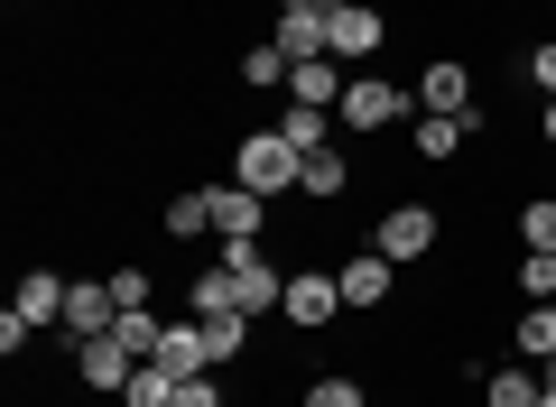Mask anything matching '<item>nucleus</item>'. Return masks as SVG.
<instances>
[{"instance_id":"1","label":"nucleus","mask_w":556,"mask_h":407,"mask_svg":"<svg viewBox=\"0 0 556 407\" xmlns=\"http://www.w3.org/2000/svg\"><path fill=\"white\" fill-rule=\"evenodd\" d=\"M298 167H306V149L288 130H241V149H232V186H251V194H298Z\"/></svg>"},{"instance_id":"2","label":"nucleus","mask_w":556,"mask_h":407,"mask_svg":"<svg viewBox=\"0 0 556 407\" xmlns=\"http://www.w3.org/2000/svg\"><path fill=\"white\" fill-rule=\"evenodd\" d=\"M223 269H232V306L251 315H278V296H288V269H278V259H260L251 241H223Z\"/></svg>"},{"instance_id":"3","label":"nucleus","mask_w":556,"mask_h":407,"mask_svg":"<svg viewBox=\"0 0 556 407\" xmlns=\"http://www.w3.org/2000/svg\"><path fill=\"white\" fill-rule=\"evenodd\" d=\"M437 241H445L437 204H380V222H371V251L380 259H427Z\"/></svg>"},{"instance_id":"4","label":"nucleus","mask_w":556,"mask_h":407,"mask_svg":"<svg viewBox=\"0 0 556 407\" xmlns=\"http://www.w3.org/2000/svg\"><path fill=\"white\" fill-rule=\"evenodd\" d=\"M278 315L298 333H325L343 315V288H334V269H288V296H278Z\"/></svg>"},{"instance_id":"5","label":"nucleus","mask_w":556,"mask_h":407,"mask_svg":"<svg viewBox=\"0 0 556 407\" xmlns=\"http://www.w3.org/2000/svg\"><path fill=\"white\" fill-rule=\"evenodd\" d=\"M408 102L417 93H408V84H390V75H353V84H343V120H353V130H390Z\"/></svg>"},{"instance_id":"6","label":"nucleus","mask_w":556,"mask_h":407,"mask_svg":"<svg viewBox=\"0 0 556 407\" xmlns=\"http://www.w3.org/2000/svg\"><path fill=\"white\" fill-rule=\"evenodd\" d=\"M417 112H473V65L464 56H427L417 65Z\"/></svg>"},{"instance_id":"7","label":"nucleus","mask_w":556,"mask_h":407,"mask_svg":"<svg viewBox=\"0 0 556 407\" xmlns=\"http://www.w3.org/2000/svg\"><path fill=\"white\" fill-rule=\"evenodd\" d=\"M325 38H334V56H371V47H390V20H380L371 0H334L325 10Z\"/></svg>"},{"instance_id":"8","label":"nucleus","mask_w":556,"mask_h":407,"mask_svg":"<svg viewBox=\"0 0 556 407\" xmlns=\"http://www.w3.org/2000/svg\"><path fill=\"white\" fill-rule=\"evenodd\" d=\"M112 325H121L112 278H75V288H65V333H75V343H93V333H112Z\"/></svg>"},{"instance_id":"9","label":"nucleus","mask_w":556,"mask_h":407,"mask_svg":"<svg viewBox=\"0 0 556 407\" xmlns=\"http://www.w3.org/2000/svg\"><path fill=\"white\" fill-rule=\"evenodd\" d=\"M204 204H214V232H223V241H260L269 194H251V186H204Z\"/></svg>"},{"instance_id":"10","label":"nucleus","mask_w":556,"mask_h":407,"mask_svg":"<svg viewBox=\"0 0 556 407\" xmlns=\"http://www.w3.org/2000/svg\"><path fill=\"white\" fill-rule=\"evenodd\" d=\"M130 370H139V361H130V352L112 343V333L75 343V380H84V389H112V398H121V389H130Z\"/></svg>"},{"instance_id":"11","label":"nucleus","mask_w":556,"mask_h":407,"mask_svg":"<svg viewBox=\"0 0 556 407\" xmlns=\"http://www.w3.org/2000/svg\"><path fill=\"white\" fill-rule=\"evenodd\" d=\"M473 130H482V112H417V157H427V167H445Z\"/></svg>"},{"instance_id":"12","label":"nucleus","mask_w":556,"mask_h":407,"mask_svg":"<svg viewBox=\"0 0 556 407\" xmlns=\"http://www.w3.org/2000/svg\"><path fill=\"white\" fill-rule=\"evenodd\" d=\"M278 56L288 65H306V56H334V38H325V10H278Z\"/></svg>"},{"instance_id":"13","label":"nucleus","mask_w":556,"mask_h":407,"mask_svg":"<svg viewBox=\"0 0 556 407\" xmlns=\"http://www.w3.org/2000/svg\"><path fill=\"white\" fill-rule=\"evenodd\" d=\"M390 269H399V259H380V251H362V259H343V269H334V288H343V306H390Z\"/></svg>"},{"instance_id":"14","label":"nucleus","mask_w":556,"mask_h":407,"mask_svg":"<svg viewBox=\"0 0 556 407\" xmlns=\"http://www.w3.org/2000/svg\"><path fill=\"white\" fill-rule=\"evenodd\" d=\"M288 102H306V112H343V75H334V56L288 65Z\"/></svg>"},{"instance_id":"15","label":"nucleus","mask_w":556,"mask_h":407,"mask_svg":"<svg viewBox=\"0 0 556 407\" xmlns=\"http://www.w3.org/2000/svg\"><path fill=\"white\" fill-rule=\"evenodd\" d=\"M343 186H353V157H343V149H306V167H298V194H306V204H334Z\"/></svg>"},{"instance_id":"16","label":"nucleus","mask_w":556,"mask_h":407,"mask_svg":"<svg viewBox=\"0 0 556 407\" xmlns=\"http://www.w3.org/2000/svg\"><path fill=\"white\" fill-rule=\"evenodd\" d=\"M65 288H75V278H56V269H28L20 278V315H28V325H65Z\"/></svg>"},{"instance_id":"17","label":"nucleus","mask_w":556,"mask_h":407,"mask_svg":"<svg viewBox=\"0 0 556 407\" xmlns=\"http://www.w3.org/2000/svg\"><path fill=\"white\" fill-rule=\"evenodd\" d=\"M112 343L130 352V361H159V343H167V315H159V306H130V315L112 325Z\"/></svg>"},{"instance_id":"18","label":"nucleus","mask_w":556,"mask_h":407,"mask_svg":"<svg viewBox=\"0 0 556 407\" xmlns=\"http://www.w3.org/2000/svg\"><path fill=\"white\" fill-rule=\"evenodd\" d=\"M204 325V352H214V370H232L241 352H251V315H195Z\"/></svg>"},{"instance_id":"19","label":"nucleus","mask_w":556,"mask_h":407,"mask_svg":"<svg viewBox=\"0 0 556 407\" xmlns=\"http://www.w3.org/2000/svg\"><path fill=\"white\" fill-rule=\"evenodd\" d=\"M538 398H547L538 361H529V370H492V380H482V407H538Z\"/></svg>"},{"instance_id":"20","label":"nucleus","mask_w":556,"mask_h":407,"mask_svg":"<svg viewBox=\"0 0 556 407\" xmlns=\"http://www.w3.org/2000/svg\"><path fill=\"white\" fill-rule=\"evenodd\" d=\"M519 352H529V361H556V296H538L529 315H519V333H510Z\"/></svg>"},{"instance_id":"21","label":"nucleus","mask_w":556,"mask_h":407,"mask_svg":"<svg viewBox=\"0 0 556 407\" xmlns=\"http://www.w3.org/2000/svg\"><path fill=\"white\" fill-rule=\"evenodd\" d=\"M159 222H167V241H195V232H214V204H204V186H195V194H167V214H159Z\"/></svg>"},{"instance_id":"22","label":"nucleus","mask_w":556,"mask_h":407,"mask_svg":"<svg viewBox=\"0 0 556 407\" xmlns=\"http://www.w3.org/2000/svg\"><path fill=\"white\" fill-rule=\"evenodd\" d=\"M167 398H177V370H167V361H139L130 389H121V407H167Z\"/></svg>"},{"instance_id":"23","label":"nucleus","mask_w":556,"mask_h":407,"mask_svg":"<svg viewBox=\"0 0 556 407\" xmlns=\"http://www.w3.org/2000/svg\"><path fill=\"white\" fill-rule=\"evenodd\" d=\"M186 315H241V306H232V269H195V288H186Z\"/></svg>"},{"instance_id":"24","label":"nucleus","mask_w":556,"mask_h":407,"mask_svg":"<svg viewBox=\"0 0 556 407\" xmlns=\"http://www.w3.org/2000/svg\"><path fill=\"white\" fill-rule=\"evenodd\" d=\"M510 222H519V241H529V251H556V194H529Z\"/></svg>"},{"instance_id":"25","label":"nucleus","mask_w":556,"mask_h":407,"mask_svg":"<svg viewBox=\"0 0 556 407\" xmlns=\"http://www.w3.org/2000/svg\"><path fill=\"white\" fill-rule=\"evenodd\" d=\"M306 407H371V389L343 380V370H325V380H306Z\"/></svg>"},{"instance_id":"26","label":"nucleus","mask_w":556,"mask_h":407,"mask_svg":"<svg viewBox=\"0 0 556 407\" xmlns=\"http://www.w3.org/2000/svg\"><path fill=\"white\" fill-rule=\"evenodd\" d=\"M241 84H288V56L278 47H241Z\"/></svg>"},{"instance_id":"27","label":"nucleus","mask_w":556,"mask_h":407,"mask_svg":"<svg viewBox=\"0 0 556 407\" xmlns=\"http://www.w3.org/2000/svg\"><path fill=\"white\" fill-rule=\"evenodd\" d=\"M519 288H529V306H538V296H556V251H529V259H519Z\"/></svg>"},{"instance_id":"28","label":"nucleus","mask_w":556,"mask_h":407,"mask_svg":"<svg viewBox=\"0 0 556 407\" xmlns=\"http://www.w3.org/2000/svg\"><path fill=\"white\" fill-rule=\"evenodd\" d=\"M278 130L298 139V149H325V112H306V102H288V120H278Z\"/></svg>"},{"instance_id":"29","label":"nucleus","mask_w":556,"mask_h":407,"mask_svg":"<svg viewBox=\"0 0 556 407\" xmlns=\"http://www.w3.org/2000/svg\"><path fill=\"white\" fill-rule=\"evenodd\" d=\"M167 407H223V380H214V370H195V380H177V398H167Z\"/></svg>"},{"instance_id":"30","label":"nucleus","mask_w":556,"mask_h":407,"mask_svg":"<svg viewBox=\"0 0 556 407\" xmlns=\"http://www.w3.org/2000/svg\"><path fill=\"white\" fill-rule=\"evenodd\" d=\"M529 84H538V102H556V38L529 47Z\"/></svg>"},{"instance_id":"31","label":"nucleus","mask_w":556,"mask_h":407,"mask_svg":"<svg viewBox=\"0 0 556 407\" xmlns=\"http://www.w3.org/2000/svg\"><path fill=\"white\" fill-rule=\"evenodd\" d=\"M28 343H38V325H28V315H20V306H10V315H0V352H10V361H20V352H28Z\"/></svg>"},{"instance_id":"32","label":"nucleus","mask_w":556,"mask_h":407,"mask_svg":"<svg viewBox=\"0 0 556 407\" xmlns=\"http://www.w3.org/2000/svg\"><path fill=\"white\" fill-rule=\"evenodd\" d=\"M112 296H121V315L149 306V269H112Z\"/></svg>"},{"instance_id":"33","label":"nucleus","mask_w":556,"mask_h":407,"mask_svg":"<svg viewBox=\"0 0 556 407\" xmlns=\"http://www.w3.org/2000/svg\"><path fill=\"white\" fill-rule=\"evenodd\" d=\"M538 139H547V149H556V102H538Z\"/></svg>"},{"instance_id":"34","label":"nucleus","mask_w":556,"mask_h":407,"mask_svg":"<svg viewBox=\"0 0 556 407\" xmlns=\"http://www.w3.org/2000/svg\"><path fill=\"white\" fill-rule=\"evenodd\" d=\"M278 10H334V0H278Z\"/></svg>"}]
</instances>
